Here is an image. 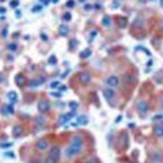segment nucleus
I'll return each mask as SVG.
<instances>
[{"label":"nucleus","instance_id":"nucleus-21","mask_svg":"<svg viewBox=\"0 0 163 163\" xmlns=\"http://www.w3.org/2000/svg\"><path fill=\"white\" fill-rule=\"evenodd\" d=\"M7 49H8L10 52H15L16 49H18V45H16V44H8L7 45Z\"/></svg>","mask_w":163,"mask_h":163},{"label":"nucleus","instance_id":"nucleus-34","mask_svg":"<svg viewBox=\"0 0 163 163\" xmlns=\"http://www.w3.org/2000/svg\"><path fill=\"white\" fill-rule=\"evenodd\" d=\"M52 96H56V98H60V96H61V92H59V91H56V92H52Z\"/></svg>","mask_w":163,"mask_h":163},{"label":"nucleus","instance_id":"nucleus-20","mask_svg":"<svg viewBox=\"0 0 163 163\" xmlns=\"http://www.w3.org/2000/svg\"><path fill=\"white\" fill-rule=\"evenodd\" d=\"M34 121H35V124H37V125H44L45 124V118L44 117H35Z\"/></svg>","mask_w":163,"mask_h":163},{"label":"nucleus","instance_id":"nucleus-40","mask_svg":"<svg viewBox=\"0 0 163 163\" xmlns=\"http://www.w3.org/2000/svg\"><path fill=\"white\" fill-rule=\"evenodd\" d=\"M0 12H3V14H4V12H6V10H4V8H0Z\"/></svg>","mask_w":163,"mask_h":163},{"label":"nucleus","instance_id":"nucleus-37","mask_svg":"<svg viewBox=\"0 0 163 163\" xmlns=\"http://www.w3.org/2000/svg\"><path fill=\"white\" fill-rule=\"evenodd\" d=\"M6 80V75L4 74H0V82H4Z\"/></svg>","mask_w":163,"mask_h":163},{"label":"nucleus","instance_id":"nucleus-36","mask_svg":"<svg viewBox=\"0 0 163 163\" xmlns=\"http://www.w3.org/2000/svg\"><path fill=\"white\" fill-rule=\"evenodd\" d=\"M41 39H42V41H48V35H46V34H41Z\"/></svg>","mask_w":163,"mask_h":163},{"label":"nucleus","instance_id":"nucleus-12","mask_svg":"<svg viewBox=\"0 0 163 163\" xmlns=\"http://www.w3.org/2000/svg\"><path fill=\"white\" fill-rule=\"evenodd\" d=\"M103 96L109 101V99H112L113 96H114V91H113L112 88H106V90H103Z\"/></svg>","mask_w":163,"mask_h":163},{"label":"nucleus","instance_id":"nucleus-6","mask_svg":"<svg viewBox=\"0 0 163 163\" xmlns=\"http://www.w3.org/2000/svg\"><path fill=\"white\" fill-rule=\"evenodd\" d=\"M35 148L38 149V151H45L46 148H48V141L46 140H38L37 143H35Z\"/></svg>","mask_w":163,"mask_h":163},{"label":"nucleus","instance_id":"nucleus-22","mask_svg":"<svg viewBox=\"0 0 163 163\" xmlns=\"http://www.w3.org/2000/svg\"><path fill=\"white\" fill-rule=\"evenodd\" d=\"M69 107H71L72 110H76V109L79 107V103H78V102H75V101H72V102H69Z\"/></svg>","mask_w":163,"mask_h":163},{"label":"nucleus","instance_id":"nucleus-26","mask_svg":"<svg viewBox=\"0 0 163 163\" xmlns=\"http://www.w3.org/2000/svg\"><path fill=\"white\" fill-rule=\"evenodd\" d=\"M86 163H99V162H98V158H94V156H92V158H88L87 160H86Z\"/></svg>","mask_w":163,"mask_h":163},{"label":"nucleus","instance_id":"nucleus-25","mask_svg":"<svg viewBox=\"0 0 163 163\" xmlns=\"http://www.w3.org/2000/svg\"><path fill=\"white\" fill-rule=\"evenodd\" d=\"M10 147H12V143H3V144H0V148L3 149H7Z\"/></svg>","mask_w":163,"mask_h":163},{"label":"nucleus","instance_id":"nucleus-8","mask_svg":"<svg viewBox=\"0 0 163 163\" xmlns=\"http://www.w3.org/2000/svg\"><path fill=\"white\" fill-rule=\"evenodd\" d=\"M22 133H23V129H22L21 125H14L12 126V135H14L15 137H21Z\"/></svg>","mask_w":163,"mask_h":163},{"label":"nucleus","instance_id":"nucleus-45","mask_svg":"<svg viewBox=\"0 0 163 163\" xmlns=\"http://www.w3.org/2000/svg\"><path fill=\"white\" fill-rule=\"evenodd\" d=\"M80 2H84V0H80Z\"/></svg>","mask_w":163,"mask_h":163},{"label":"nucleus","instance_id":"nucleus-28","mask_svg":"<svg viewBox=\"0 0 163 163\" xmlns=\"http://www.w3.org/2000/svg\"><path fill=\"white\" fill-rule=\"evenodd\" d=\"M10 4H11L12 8H16V7H18V4H19V2H18V0H11V3H10Z\"/></svg>","mask_w":163,"mask_h":163},{"label":"nucleus","instance_id":"nucleus-11","mask_svg":"<svg viewBox=\"0 0 163 163\" xmlns=\"http://www.w3.org/2000/svg\"><path fill=\"white\" fill-rule=\"evenodd\" d=\"M117 25H118L121 29L126 27V25H128V19H126L125 16H120V18H118V21H117Z\"/></svg>","mask_w":163,"mask_h":163},{"label":"nucleus","instance_id":"nucleus-5","mask_svg":"<svg viewBox=\"0 0 163 163\" xmlns=\"http://www.w3.org/2000/svg\"><path fill=\"white\" fill-rule=\"evenodd\" d=\"M49 102H46V101H41L38 103V112L39 113H46V112H49Z\"/></svg>","mask_w":163,"mask_h":163},{"label":"nucleus","instance_id":"nucleus-15","mask_svg":"<svg viewBox=\"0 0 163 163\" xmlns=\"http://www.w3.org/2000/svg\"><path fill=\"white\" fill-rule=\"evenodd\" d=\"M7 98L11 101V103L14 105L16 101H18V95H16V92H14V91H11V92H8L7 94Z\"/></svg>","mask_w":163,"mask_h":163},{"label":"nucleus","instance_id":"nucleus-17","mask_svg":"<svg viewBox=\"0 0 163 163\" xmlns=\"http://www.w3.org/2000/svg\"><path fill=\"white\" fill-rule=\"evenodd\" d=\"M25 80H26L25 76L21 75V74L15 76V82H16V84H18V86H23V84H25Z\"/></svg>","mask_w":163,"mask_h":163},{"label":"nucleus","instance_id":"nucleus-29","mask_svg":"<svg viewBox=\"0 0 163 163\" xmlns=\"http://www.w3.org/2000/svg\"><path fill=\"white\" fill-rule=\"evenodd\" d=\"M118 6H120V3L117 2V0H114V2L112 3V8H114V10H116V8H118Z\"/></svg>","mask_w":163,"mask_h":163},{"label":"nucleus","instance_id":"nucleus-13","mask_svg":"<svg viewBox=\"0 0 163 163\" xmlns=\"http://www.w3.org/2000/svg\"><path fill=\"white\" fill-rule=\"evenodd\" d=\"M68 31H69V29H68L67 25H61L59 27V33H60V35H63V37H65V35L68 34Z\"/></svg>","mask_w":163,"mask_h":163},{"label":"nucleus","instance_id":"nucleus-42","mask_svg":"<svg viewBox=\"0 0 163 163\" xmlns=\"http://www.w3.org/2000/svg\"><path fill=\"white\" fill-rule=\"evenodd\" d=\"M160 4H162V6H163V0H160Z\"/></svg>","mask_w":163,"mask_h":163},{"label":"nucleus","instance_id":"nucleus-18","mask_svg":"<svg viewBox=\"0 0 163 163\" xmlns=\"http://www.w3.org/2000/svg\"><path fill=\"white\" fill-rule=\"evenodd\" d=\"M76 122H78L79 125H86L88 122V118L86 117V116H79V117L76 118Z\"/></svg>","mask_w":163,"mask_h":163},{"label":"nucleus","instance_id":"nucleus-16","mask_svg":"<svg viewBox=\"0 0 163 163\" xmlns=\"http://www.w3.org/2000/svg\"><path fill=\"white\" fill-rule=\"evenodd\" d=\"M45 80H46V79L44 78V76H41V78H39L38 80H33V82H30V86H31V87H37V86L42 84V83H44Z\"/></svg>","mask_w":163,"mask_h":163},{"label":"nucleus","instance_id":"nucleus-44","mask_svg":"<svg viewBox=\"0 0 163 163\" xmlns=\"http://www.w3.org/2000/svg\"><path fill=\"white\" fill-rule=\"evenodd\" d=\"M0 2H4V0H0Z\"/></svg>","mask_w":163,"mask_h":163},{"label":"nucleus","instance_id":"nucleus-43","mask_svg":"<svg viewBox=\"0 0 163 163\" xmlns=\"http://www.w3.org/2000/svg\"><path fill=\"white\" fill-rule=\"evenodd\" d=\"M53 2H55V3H56V2H59V0H53Z\"/></svg>","mask_w":163,"mask_h":163},{"label":"nucleus","instance_id":"nucleus-24","mask_svg":"<svg viewBox=\"0 0 163 163\" xmlns=\"http://www.w3.org/2000/svg\"><path fill=\"white\" fill-rule=\"evenodd\" d=\"M71 19H72V16H71V14H69V12H67V14H64V15H63V21L69 22Z\"/></svg>","mask_w":163,"mask_h":163},{"label":"nucleus","instance_id":"nucleus-38","mask_svg":"<svg viewBox=\"0 0 163 163\" xmlns=\"http://www.w3.org/2000/svg\"><path fill=\"white\" fill-rule=\"evenodd\" d=\"M41 7H42V6H37V7H34V8H33V12H35V11H39V10H41Z\"/></svg>","mask_w":163,"mask_h":163},{"label":"nucleus","instance_id":"nucleus-23","mask_svg":"<svg viewBox=\"0 0 163 163\" xmlns=\"http://www.w3.org/2000/svg\"><path fill=\"white\" fill-rule=\"evenodd\" d=\"M91 56V50H84V52H82L80 53V57L82 59H84V57H90Z\"/></svg>","mask_w":163,"mask_h":163},{"label":"nucleus","instance_id":"nucleus-31","mask_svg":"<svg viewBox=\"0 0 163 163\" xmlns=\"http://www.w3.org/2000/svg\"><path fill=\"white\" fill-rule=\"evenodd\" d=\"M74 4H75V2H74V0H68V3H67V7L72 8V7H74Z\"/></svg>","mask_w":163,"mask_h":163},{"label":"nucleus","instance_id":"nucleus-30","mask_svg":"<svg viewBox=\"0 0 163 163\" xmlns=\"http://www.w3.org/2000/svg\"><path fill=\"white\" fill-rule=\"evenodd\" d=\"M59 86H60L59 82H53V83H50V87H52V88H57Z\"/></svg>","mask_w":163,"mask_h":163},{"label":"nucleus","instance_id":"nucleus-7","mask_svg":"<svg viewBox=\"0 0 163 163\" xmlns=\"http://www.w3.org/2000/svg\"><path fill=\"white\" fill-rule=\"evenodd\" d=\"M137 110H139V113H141V114H145V113L148 112V103L147 102H139Z\"/></svg>","mask_w":163,"mask_h":163},{"label":"nucleus","instance_id":"nucleus-3","mask_svg":"<svg viewBox=\"0 0 163 163\" xmlns=\"http://www.w3.org/2000/svg\"><path fill=\"white\" fill-rule=\"evenodd\" d=\"M106 84H107L110 88L117 87V86L120 84V79L117 78V76H109V78L106 79Z\"/></svg>","mask_w":163,"mask_h":163},{"label":"nucleus","instance_id":"nucleus-4","mask_svg":"<svg viewBox=\"0 0 163 163\" xmlns=\"http://www.w3.org/2000/svg\"><path fill=\"white\" fill-rule=\"evenodd\" d=\"M79 82H80L83 86H86V84H88V83L91 82V76H90L88 74H86V72H83V74L79 75Z\"/></svg>","mask_w":163,"mask_h":163},{"label":"nucleus","instance_id":"nucleus-9","mask_svg":"<svg viewBox=\"0 0 163 163\" xmlns=\"http://www.w3.org/2000/svg\"><path fill=\"white\" fill-rule=\"evenodd\" d=\"M71 118L72 117H71V114H69V113H67V114H63V116H60V118H59V124L60 125H65Z\"/></svg>","mask_w":163,"mask_h":163},{"label":"nucleus","instance_id":"nucleus-32","mask_svg":"<svg viewBox=\"0 0 163 163\" xmlns=\"http://www.w3.org/2000/svg\"><path fill=\"white\" fill-rule=\"evenodd\" d=\"M76 45H78V41H76V39H72V41H71V45H69V48H74V46H76Z\"/></svg>","mask_w":163,"mask_h":163},{"label":"nucleus","instance_id":"nucleus-14","mask_svg":"<svg viewBox=\"0 0 163 163\" xmlns=\"http://www.w3.org/2000/svg\"><path fill=\"white\" fill-rule=\"evenodd\" d=\"M2 112L4 114H12L14 113V107H12V103H10L8 106H3L2 107Z\"/></svg>","mask_w":163,"mask_h":163},{"label":"nucleus","instance_id":"nucleus-35","mask_svg":"<svg viewBox=\"0 0 163 163\" xmlns=\"http://www.w3.org/2000/svg\"><path fill=\"white\" fill-rule=\"evenodd\" d=\"M91 8H92V6H91V4H88V3H86V4H84V10H87V11H90Z\"/></svg>","mask_w":163,"mask_h":163},{"label":"nucleus","instance_id":"nucleus-27","mask_svg":"<svg viewBox=\"0 0 163 163\" xmlns=\"http://www.w3.org/2000/svg\"><path fill=\"white\" fill-rule=\"evenodd\" d=\"M56 63H57L56 56H50V57H49V64H56Z\"/></svg>","mask_w":163,"mask_h":163},{"label":"nucleus","instance_id":"nucleus-10","mask_svg":"<svg viewBox=\"0 0 163 163\" xmlns=\"http://www.w3.org/2000/svg\"><path fill=\"white\" fill-rule=\"evenodd\" d=\"M154 133L156 137H163V125H156L154 128Z\"/></svg>","mask_w":163,"mask_h":163},{"label":"nucleus","instance_id":"nucleus-19","mask_svg":"<svg viewBox=\"0 0 163 163\" xmlns=\"http://www.w3.org/2000/svg\"><path fill=\"white\" fill-rule=\"evenodd\" d=\"M102 23H103V26H106V27H109V26L112 25V19L109 18V16H105V18L102 19Z\"/></svg>","mask_w":163,"mask_h":163},{"label":"nucleus","instance_id":"nucleus-41","mask_svg":"<svg viewBox=\"0 0 163 163\" xmlns=\"http://www.w3.org/2000/svg\"><path fill=\"white\" fill-rule=\"evenodd\" d=\"M48 3H49V0H44V4H45V6L48 4Z\"/></svg>","mask_w":163,"mask_h":163},{"label":"nucleus","instance_id":"nucleus-39","mask_svg":"<svg viewBox=\"0 0 163 163\" xmlns=\"http://www.w3.org/2000/svg\"><path fill=\"white\" fill-rule=\"evenodd\" d=\"M67 86H61V87H60V91H67Z\"/></svg>","mask_w":163,"mask_h":163},{"label":"nucleus","instance_id":"nucleus-1","mask_svg":"<svg viewBox=\"0 0 163 163\" xmlns=\"http://www.w3.org/2000/svg\"><path fill=\"white\" fill-rule=\"evenodd\" d=\"M83 149V139L82 136H74L72 137V141H71V145L65 149V155L68 158H72V156L80 154Z\"/></svg>","mask_w":163,"mask_h":163},{"label":"nucleus","instance_id":"nucleus-33","mask_svg":"<svg viewBox=\"0 0 163 163\" xmlns=\"http://www.w3.org/2000/svg\"><path fill=\"white\" fill-rule=\"evenodd\" d=\"M4 156H6V158H11V159H12V158L15 156V154H14V152H7Z\"/></svg>","mask_w":163,"mask_h":163},{"label":"nucleus","instance_id":"nucleus-2","mask_svg":"<svg viewBox=\"0 0 163 163\" xmlns=\"http://www.w3.org/2000/svg\"><path fill=\"white\" fill-rule=\"evenodd\" d=\"M60 158V148L59 147H53L50 149V152H49V156L46 158L45 163H57Z\"/></svg>","mask_w":163,"mask_h":163}]
</instances>
